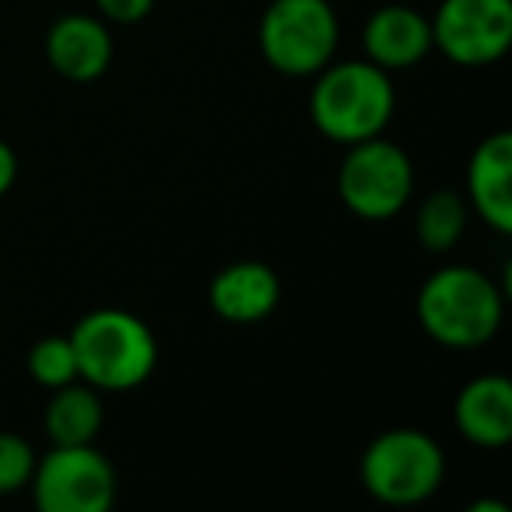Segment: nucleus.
Wrapping results in <instances>:
<instances>
[{
  "label": "nucleus",
  "mask_w": 512,
  "mask_h": 512,
  "mask_svg": "<svg viewBox=\"0 0 512 512\" xmlns=\"http://www.w3.org/2000/svg\"><path fill=\"white\" fill-rule=\"evenodd\" d=\"M414 316L428 341L446 351H477L491 344L505 320V288L467 264L432 271L418 288Z\"/></svg>",
  "instance_id": "1"
},
{
  "label": "nucleus",
  "mask_w": 512,
  "mask_h": 512,
  "mask_svg": "<svg viewBox=\"0 0 512 512\" xmlns=\"http://www.w3.org/2000/svg\"><path fill=\"white\" fill-rule=\"evenodd\" d=\"M397 109L393 78L372 60H330L313 74L309 92V120L327 141L358 144L386 134Z\"/></svg>",
  "instance_id": "2"
},
{
  "label": "nucleus",
  "mask_w": 512,
  "mask_h": 512,
  "mask_svg": "<svg viewBox=\"0 0 512 512\" xmlns=\"http://www.w3.org/2000/svg\"><path fill=\"white\" fill-rule=\"evenodd\" d=\"M67 337L78 358V379L99 393H130L155 376V330L130 309H92L74 323Z\"/></svg>",
  "instance_id": "3"
},
{
  "label": "nucleus",
  "mask_w": 512,
  "mask_h": 512,
  "mask_svg": "<svg viewBox=\"0 0 512 512\" xmlns=\"http://www.w3.org/2000/svg\"><path fill=\"white\" fill-rule=\"evenodd\" d=\"M365 495L393 509H411L439 495L446 481V453L421 428H386L358 460Z\"/></svg>",
  "instance_id": "4"
},
{
  "label": "nucleus",
  "mask_w": 512,
  "mask_h": 512,
  "mask_svg": "<svg viewBox=\"0 0 512 512\" xmlns=\"http://www.w3.org/2000/svg\"><path fill=\"white\" fill-rule=\"evenodd\" d=\"M267 67L285 78H313L341 46V18L330 0H271L256 25Z\"/></svg>",
  "instance_id": "5"
},
{
  "label": "nucleus",
  "mask_w": 512,
  "mask_h": 512,
  "mask_svg": "<svg viewBox=\"0 0 512 512\" xmlns=\"http://www.w3.org/2000/svg\"><path fill=\"white\" fill-rule=\"evenodd\" d=\"M337 197L355 218L390 221L414 197V162L383 134L348 144L337 169Z\"/></svg>",
  "instance_id": "6"
},
{
  "label": "nucleus",
  "mask_w": 512,
  "mask_h": 512,
  "mask_svg": "<svg viewBox=\"0 0 512 512\" xmlns=\"http://www.w3.org/2000/svg\"><path fill=\"white\" fill-rule=\"evenodd\" d=\"M29 491L39 512H109L120 481L95 442L50 446V453L36 460Z\"/></svg>",
  "instance_id": "7"
},
{
  "label": "nucleus",
  "mask_w": 512,
  "mask_h": 512,
  "mask_svg": "<svg viewBox=\"0 0 512 512\" xmlns=\"http://www.w3.org/2000/svg\"><path fill=\"white\" fill-rule=\"evenodd\" d=\"M435 53L456 67H491L512 46V0H439L432 11Z\"/></svg>",
  "instance_id": "8"
},
{
  "label": "nucleus",
  "mask_w": 512,
  "mask_h": 512,
  "mask_svg": "<svg viewBox=\"0 0 512 512\" xmlns=\"http://www.w3.org/2000/svg\"><path fill=\"white\" fill-rule=\"evenodd\" d=\"M467 207L498 235H512V134L495 130L467 158Z\"/></svg>",
  "instance_id": "9"
},
{
  "label": "nucleus",
  "mask_w": 512,
  "mask_h": 512,
  "mask_svg": "<svg viewBox=\"0 0 512 512\" xmlns=\"http://www.w3.org/2000/svg\"><path fill=\"white\" fill-rule=\"evenodd\" d=\"M362 50L365 60L383 67L386 74L414 71L425 64L432 46V22L425 11L411 4H383L362 25Z\"/></svg>",
  "instance_id": "10"
},
{
  "label": "nucleus",
  "mask_w": 512,
  "mask_h": 512,
  "mask_svg": "<svg viewBox=\"0 0 512 512\" xmlns=\"http://www.w3.org/2000/svg\"><path fill=\"white\" fill-rule=\"evenodd\" d=\"M214 316L232 327H256L281 306V278L264 260H235L214 274L207 288Z\"/></svg>",
  "instance_id": "11"
},
{
  "label": "nucleus",
  "mask_w": 512,
  "mask_h": 512,
  "mask_svg": "<svg viewBox=\"0 0 512 512\" xmlns=\"http://www.w3.org/2000/svg\"><path fill=\"white\" fill-rule=\"evenodd\" d=\"M113 32L99 15H64L46 32V64L74 85L99 81L113 64Z\"/></svg>",
  "instance_id": "12"
},
{
  "label": "nucleus",
  "mask_w": 512,
  "mask_h": 512,
  "mask_svg": "<svg viewBox=\"0 0 512 512\" xmlns=\"http://www.w3.org/2000/svg\"><path fill=\"white\" fill-rule=\"evenodd\" d=\"M453 425L470 446L502 449L512 442V383L502 372L463 383L453 400Z\"/></svg>",
  "instance_id": "13"
},
{
  "label": "nucleus",
  "mask_w": 512,
  "mask_h": 512,
  "mask_svg": "<svg viewBox=\"0 0 512 512\" xmlns=\"http://www.w3.org/2000/svg\"><path fill=\"white\" fill-rule=\"evenodd\" d=\"M102 425H106V404H102V393L95 386L74 379V383L50 390L43 411L50 446H88L99 439Z\"/></svg>",
  "instance_id": "14"
},
{
  "label": "nucleus",
  "mask_w": 512,
  "mask_h": 512,
  "mask_svg": "<svg viewBox=\"0 0 512 512\" xmlns=\"http://www.w3.org/2000/svg\"><path fill=\"white\" fill-rule=\"evenodd\" d=\"M470 221V207L463 193L456 190H432L421 197L414 211V239L428 253H449L463 242Z\"/></svg>",
  "instance_id": "15"
},
{
  "label": "nucleus",
  "mask_w": 512,
  "mask_h": 512,
  "mask_svg": "<svg viewBox=\"0 0 512 512\" xmlns=\"http://www.w3.org/2000/svg\"><path fill=\"white\" fill-rule=\"evenodd\" d=\"M25 369H29L32 383L43 390H57L78 379V358H74L71 337L67 334H46L25 355Z\"/></svg>",
  "instance_id": "16"
},
{
  "label": "nucleus",
  "mask_w": 512,
  "mask_h": 512,
  "mask_svg": "<svg viewBox=\"0 0 512 512\" xmlns=\"http://www.w3.org/2000/svg\"><path fill=\"white\" fill-rule=\"evenodd\" d=\"M39 453L25 435L0 432V498L18 495L29 488L32 470H36Z\"/></svg>",
  "instance_id": "17"
},
{
  "label": "nucleus",
  "mask_w": 512,
  "mask_h": 512,
  "mask_svg": "<svg viewBox=\"0 0 512 512\" xmlns=\"http://www.w3.org/2000/svg\"><path fill=\"white\" fill-rule=\"evenodd\" d=\"M158 0H95L99 18L109 25H137L155 11Z\"/></svg>",
  "instance_id": "18"
},
{
  "label": "nucleus",
  "mask_w": 512,
  "mask_h": 512,
  "mask_svg": "<svg viewBox=\"0 0 512 512\" xmlns=\"http://www.w3.org/2000/svg\"><path fill=\"white\" fill-rule=\"evenodd\" d=\"M18 183V155L4 137H0V197H8Z\"/></svg>",
  "instance_id": "19"
},
{
  "label": "nucleus",
  "mask_w": 512,
  "mask_h": 512,
  "mask_svg": "<svg viewBox=\"0 0 512 512\" xmlns=\"http://www.w3.org/2000/svg\"><path fill=\"white\" fill-rule=\"evenodd\" d=\"M467 512H509V509H505V502H474Z\"/></svg>",
  "instance_id": "20"
}]
</instances>
